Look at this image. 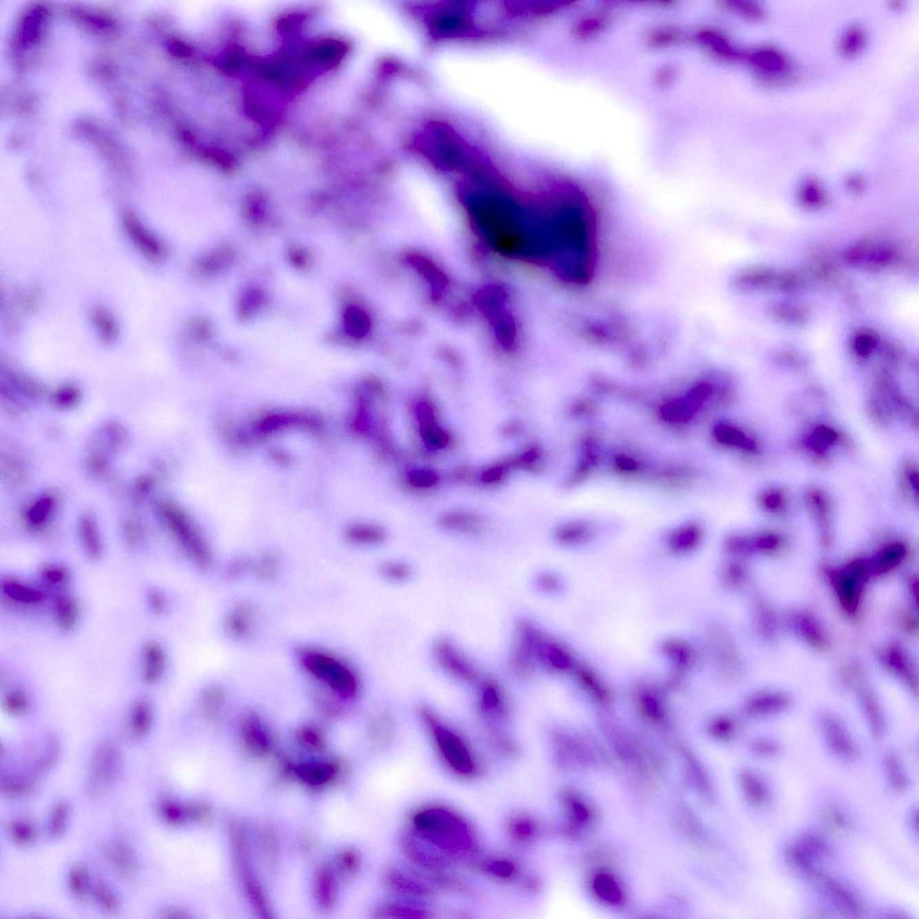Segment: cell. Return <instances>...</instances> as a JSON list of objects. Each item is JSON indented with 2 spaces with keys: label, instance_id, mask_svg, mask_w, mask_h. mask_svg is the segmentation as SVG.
I'll return each instance as SVG.
<instances>
[{
  "label": "cell",
  "instance_id": "484cf974",
  "mask_svg": "<svg viewBox=\"0 0 919 919\" xmlns=\"http://www.w3.org/2000/svg\"><path fill=\"white\" fill-rule=\"evenodd\" d=\"M70 815V803L66 799L59 801L53 809L48 832L53 839L61 838L66 832Z\"/></svg>",
  "mask_w": 919,
  "mask_h": 919
},
{
  "label": "cell",
  "instance_id": "11a10c76",
  "mask_svg": "<svg viewBox=\"0 0 919 919\" xmlns=\"http://www.w3.org/2000/svg\"><path fill=\"white\" fill-rule=\"evenodd\" d=\"M597 410H598V405L595 401L582 400L573 403L569 412L572 416H584L593 415Z\"/></svg>",
  "mask_w": 919,
  "mask_h": 919
},
{
  "label": "cell",
  "instance_id": "9a60e30c",
  "mask_svg": "<svg viewBox=\"0 0 919 919\" xmlns=\"http://www.w3.org/2000/svg\"><path fill=\"white\" fill-rule=\"evenodd\" d=\"M699 412V408L685 396L664 403L661 407L660 415L668 424L684 425L693 421Z\"/></svg>",
  "mask_w": 919,
  "mask_h": 919
},
{
  "label": "cell",
  "instance_id": "f1b7e54d",
  "mask_svg": "<svg viewBox=\"0 0 919 919\" xmlns=\"http://www.w3.org/2000/svg\"><path fill=\"white\" fill-rule=\"evenodd\" d=\"M226 691L220 684H212L203 688L200 693V702L206 712L215 713L223 708L226 700Z\"/></svg>",
  "mask_w": 919,
  "mask_h": 919
},
{
  "label": "cell",
  "instance_id": "7402d4cb",
  "mask_svg": "<svg viewBox=\"0 0 919 919\" xmlns=\"http://www.w3.org/2000/svg\"><path fill=\"white\" fill-rule=\"evenodd\" d=\"M885 767L891 788L898 793L908 788L909 780L904 772L902 765L895 753L889 752L885 756Z\"/></svg>",
  "mask_w": 919,
  "mask_h": 919
},
{
  "label": "cell",
  "instance_id": "8992f818",
  "mask_svg": "<svg viewBox=\"0 0 919 919\" xmlns=\"http://www.w3.org/2000/svg\"><path fill=\"white\" fill-rule=\"evenodd\" d=\"M258 620V610L253 604L247 602H239L224 615V629L233 640H247L254 634Z\"/></svg>",
  "mask_w": 919,
  "mask_h": 919
},
{
  "label": "cell",
  "instance_id": "2e32d148",
  "mask_svg": "<svg viewBox=\"0 0 919 919\" xmlns=\"http://www.w3.org/2000/svg\"><path fill=\"white\" fill-rule=\"evenodd\" d=\"M785 854V858L791 867L803 876L814 880L820 872L815 865V860L798 844L796 841L788 845Z\"/></svg>",
  "mask_w": 919,
  "mask_h": 919
},
{
  "label": "cell",
  "instance_id": "d6986e66",
  "mask_svg": "<svg viewBox=\"0 0 919 919\" xmlns=\"http://www.w3.org/2000/svg\"><path fill=\"white\" fill-rule=\"evenodd\" d=\"M69 887L71 894L81 902H87L89 898L90 878L87 865L76 863L69 872Z\"/></svg>",
  "mask_w": 919,
  "mask_h": 919
},
{
  "label": "cell",
  "instance_id": "8fae6325",
  "mask_svg": "<svg viewBox=\"0 0 919 919\" xmlns=\"http://www.w3.org/2000/svg\"><path fill=\"white\" fill-rule=\"evenodd\" d=\"M2 595L14 604L34 606L45 601L46 595L39 588L19 579L7 578L0 582Z\"/></svg>",
  "mask_w": 919,
  "mask_h": 919
},
{
  "label": "cell",
  "instance_id": "5b68a950",
  "mask_svg": "<svg viewBox=\"0 0 919 919\" xmlns=\"http://www.w3.org/2000/svg\"><path fill=\"white\" fill-rule=\"evenodd\" d=\"M744 60L768 81H779L790 71V61L787 56L774 47L761 46L747 51Z\"/></svg>",
  "mask_w": 919,
  "mask_h": 919
},
{
  "label": "cell",
  "instance_id": "603a6c76",
  "mask_svg": "<svg viewBox=\"0 0 919 919\" xmlns=\"http://www.w3.org/2000/svg\"><path fill=\"white\" fill-rule=\"evenodd\" d=\"M81 540L85 554L92 560H98L103 553V545L96 525L90 519L83 521L81 528Z\"/></svg>",
  "mask_w": 919,
  "mask_h": 919
},
{
  "label": "cell",
  "instance_id": "7a4b0ae2",
  "mask_svg": "<svg viewBox=\"0 0 919 919\" xmlns=\"http://www.w3.org/2000/svg\"><path fill=\"white\" fill-rule=\"evenodd\" d=\"M419 710V716L432 732L446 761L454 770L463 773L469 772L474 765L468 749L459 735L446 726L430 708L422 706Z\"/></svg>",
  "mask_w": 919,
  "mask_h": 919
},
{
  "label": "cell",
  "instance_id": "836d02e7",
  "mask_svg": "<svg viewBox=\"0 0 919 919\" xmlns=\"http://www.w3.org/2000/svg\"><path fill=\"white\" fill-rule=\"evenodd\" d=\"M61 752L60 743H59L57 739L50 737L47 741L46 750H44L43 754L41 756L37 763L35 764V773L43 775V774L52 770L56 762L59 761Z\"/></svg>",
  "mask_w": 919,
  "mask_h": 919
},
{
  "label": "cell",
  "instance_id": "db71d44e",
  "mask_svg": "<svg viewBox=\"0 0 919 919\" xmlns=\"http://www.w3.org/2000/svg\"><path fill=\"white\" fill-rule=\"evenodd\" d=\"M614 465L620 472L626 474H637L641 468L640 463L626 455H619L614 461Z\"/></svg>",
  "mask_w": 919,
  "mask_h": 919
},
{
  "label": "cell",
  "instance_id": "9f6ffc18",
  "mask_svg": "<svg viewBox=\"0 0 919 919\" xmlns=\"http://www.w3.org/2000/svg\"><path fill=\"white\" fill-rule=\"evenodd\" d=\"M52 501L50 499H43L35 504L31 509L30 518L32 525H40L44 522L43 520L48 516L49 511L52 508Z\"/></svg>",
  "mask_w": 919,
  "mask_h": 919
},
{
  "label": "cell",
  "instance_id": "ffe728a7",
  "mask_svg": "<svg viewBox=\"0 0 919 919\" xmlns=\"http://www.w3.org/2000/svg\"><path fill=\"white\" fill-rule=\"evenodd\" d=\"M8 832L12 841L23 847L30 846L38 838L37 827L28 818H14L8 826Z\"/></svg>",
  "mask_w": 919,
  "mask_h": 919
},
{
  "label": "cell",
  "instance_id": "277c9868",
  "mask_svg": "<svg viewBox=\"0 0 919 919\" xmlns=\"http://www.w3.org/2000/svg\"><path fill=\"white\" fill-rule=\"evenodd\" d=\"M432 655L434 661L445 673L463 684L477 686L483 679L462 650L447 638H439L433 644Z\"/></svg>",
  "mask_w": 919,
  "mask_h": 919
},
{
  "label": "cell",
  "instance_id": "f5cc1de1",
  "mask_svg": "<svg viewBox=\"0 0 919 919\" xmlns=\"http://www.w3.org/2000/svg\"><path fill=\"white\" fill-rule=\"evenodd\" d=\"M279 567L271 560H261L254 566V573L262 580L270 581L277 576Z\"/></svg>",
  "mask_w": 919,
  "mask_h": 919
},
{
  "label": "cell",
  "instance_id": "680465c9",
  "mask_svg": "<svg viewBox=\"0 0 919 919\" xmlns=\"http://www.w3.org/2000/svg\"><path fill=\"white\" fill-rule=\"evenodd\" d=\"M505 472V467L503 466L492 467V468L487 469V471L484 472L483 477H481V480H483V483H496V481L500 480L501 478L504 477Z\"/></svg>",
  "mask_w": 919,
  "mask_h": 919
},
{
  "label": "cell",
  "instance_id": "91938a15",
  "mask_svg": "<svg viewBox=\"0 0 919 919\" xmlns=\"http://www.w3.org/2000/svg\"><path fill=\"white\" fill-rule=\"evenodd\" d=\"M846 186L850 191L856 192L860 191L864 188L865 182L864 180L862 179V177L856 176V174H852V176H849L846 179Z\"/></svg>",
  "mask_w": 919,
  "mask_h": 919
},
{
  "label": "cell",
  "instance_id": "e0dca14e",
  "mask_svg": "<svg viewBox=\"0 0 919 919\" xmlns=\"http://www.w3.org/2000/svg\"><path fill=\"white\" fill-rule=\"evenodd\" d=\"M714 436L721 445L732 446L744 451H753L755 443L746 434L728 424H718L714 427Z\"/></svg>",
  "mask_w": 919,
  "mask_h": 919
},
{
  "label": "cell",
  "instance_id": "f6af8a7d",
  "mask_svg": "<svg viewBox=\"0 0 919 919\" xmlns=\"http://www.w3.org/2000/svg\"><path fill=\"white\" fill-rule=\"evenodd\" d=\"M439 477L436 472L430 469H415L409 474V481L412 485L419 489H427L439 483Z\"/></svg>",
  "mask_w": 919,
  "mask_h": 919
},
{
  "label": "cell",
  "instance_id": "d590c367",
  "mask_svg": "<svg viewBox=\"0 0 919 919\" xmlns=\"http://www.w3.org/2000/svg\"><path fill=\"white\" fill-rule=\"evenodd\" d=\"M592 531V525L587 522H572L560 526L556 536L560 542H575L589 536Z\"/></svg>",
  "mask_w": 919,
  "mask_h": 919
},
{
  "label": "cell",
  "instance_id": "ac0fdd59",
  "mask_svg": "<svg viewBox=\"0 0 919 919\" xmlns=\"http://www.w3.org/2000/svg\"><path fill=\"white\" fill-rule=\"evenodd\" d=\"M153 709L149 700L138 699L133 706L131 715V729L136 737L149 734L153 725Z\"/></svg>",
  "mask_w": 919,
  "mask_h": 919
},
{
  "label": "cell",
  "instance_id": "6f0895ef",
  "mask_svg": "<svg viewBox=\"0 0 919 919\" xmlns=\"http://www.w3.org/2000/svg\"><path fill=\"white\" fill-rule=\"evenodd\" d=\"M854 346H855L856 353L860 356H867L873 350L874 339L871 336L863 334V335L856 337Z\"/></svg>",
  "mask_w": 919,
  "mask_h": 919
},
{
  "label": "cell",
  "instance_id": "bcb514c9",
  "mask_svg": "<svg viewBox=\"0 0 919 919\" xmlns=\"http://www.w3.org/2000/svg\"><path fill=\"white\" fill-rule=\"evenodd\" d=\"M419 271L423 275L430 283L433 284V288H436L437 291H442L445 286V277L441 276L437 268L431 264L430 262H427L424 259L415 258L412 262Z\"/></svg>",
  "mask_w": 919,
  "mask_h": 919
},
{
  "label": "cell",
  "instance_id": "e575fe53",
  "mask_svg": "<svg viewBox=\"0 0 919 919\" xmlns=\"http://www.w3.org/2000/svg\"><path fill=\"white\" fill-rule=\"evenodd\" d=\"M421 425V436L425 444L436 449L445 448L449 444L450 437L436 421L425 422Z\"/></svg>",
  "mask_w": 919,
  "mask_h": 919
},
{
  "label": "cell",
  "instance_id": "8d00e7d4",
  "mask_svg": "<svg viewBox=\"0 0 919 919\" xmlns=\"http://www.w3.org/2000/svg\"><path fill=\"white\" fill-rule=\"evenodd\" d=\"M381 575L386 580L400 583L412 578V567L401 561H389L380 567Z\"/></svg>",
  "mask_w": 919,
  "mask_h": 919
},
{
  "label": "cell",
  "instance_id": "7bdbcfd3",
  "mask_svg": "<svg viewBox=\"0 0 919 919\" xmlns=\"http://www.w3.org/2000/svg\"><path fill=\"white\" fill-rule=\"evenodd\" d=\"M496 336L505 347L512 346L516 335V326L509 316L501 315L495 321Z\"/></svg>",
  "mask_w": 919,
  "mask_h": 919
},
{
  "label": "cell",
  "instance_id": "7dc6e473",
  "mask_svg": "<svg viewBox=\"0 0 919 919\" xmlns=\"http://www.w3.org/2000/svg\"><path fill=\"white\" fill-rule=\"evenodd\" d=\"M739 13L746 16L748 19L752 20H759L763 19L765 16L764 8L758 2L752 0H738L732 3Z\"/></svg>",
  "mask_w": 919,
  "mask_h": 919
},
{
  "label": "cell",
  "instance_id": "30bf717a",
  "mask_svg": "<svg viewBox=\"0 0 919 919\" xmlns=\"http://www.w3.org/2000/svg\"><path fill=\"white\" fill-rule=\"evenodd\" d=\"M823 728L827 744L833 754L847 761L858 758V747L838 721L827 717L823 720Z\"/></svg>",
  "mask_w": 919,
  "mask_h": 919
},
{
  "label": "cell",
  "instance_id": "52a82bcc",
  "mask_svg": "<svg viewBox=\"0 0 919 919\" xmlns=\"http://www.w3.org/2000/svg\"><path fill=\"white\" fill-rule=\"evenodd\" d=\"M478 708L486 716L502 719L509 714L510 705L504 688L496 679L483 677L477 685Z\"/></svg>",
  "mask_w": 919,
  "mask_h": 919
},
{
  "label": "cell",
  "instance_id": "f35d334b",
  "mask_svg": "<svg viewBox=\"0 0 919 919\" xmlns=\"http://www.w3.org/2000/svg\"><path fill=\"white\" fill-rule=\"evenodd\" d=\"M837 439L838 436L834 430L827 427H820L815 430L811 439H809V445L812 450L816 453H823L830 446L834 444Z\"/></svg>",
  "mask_w": 919,
  "mask_h": 919
},
{
  "label": "cell",
  "instance_id": "c3c4849f",
  "mask_svg": "<svg viewBox=\"0 0 919 919\" xmlns=\"http://www.w3.org/2000/svg\"><path fill=\"white\" fill-rule=\"evenodd\" d=\"M147 601L150 611L155 615L160 616L167 613L168 601L167 596L162 591L156 589V588L149 590L147 593Z\"/></svg>",
  "mask_w": 919,
  "mask_h": 919
},
{
  "label": "cell",
  "instance_id": "d4e9b609",
  "mask_svg": "<svg viewBox=\"0 0 919 919\" xmlns=\"http://www.w3.org/2000/svg\"><path fill=\"white\" fill-rule=\"evenodd\" d=\"M796 841L814 860L826 858L832 855V847L825 839L816 833H803Z\"/></svg>",
  "mask_w": 919,
  "mask_h": 919
},
{
  "label": "cell",
  "instance_id": "6125c7cd",
  "mask_svg": "<svg viewBox=\"0 0 919 919\" xmlns=\"http://www.w3.org/2000/svg\"><path fill=\"white\" fill-rule=\"evenodd\" d=\"M764 502L766 507L770 508V509H778L780 505H781L782 498L780 495L774 493V494L768 495L766 498H765Z\"/></svg>",
  "mask_w": 919,
  "mask_h": 919
},
{
  "label": "cell",
  "instance_id": "816d5d0a",
  "mask_svg": "<svg viewBox=\"0 0 919 919\" xmlns=\"http://www.w3.org/2000/svg\"><path fill=\"white\" fill-rule=\"evenodd\" d=\"M750 752L758 757L772 758L779 754L780 748L774 741L759 740L750 744Z\"/></svg>",
  "mask_w": 919,
  "mask_h": 919
},
{
  "label": "cell",
  "instance_id": "44dd1931",
  "mask_svg": "<svg viewBox=\"0 0 919 919\" xmlns=\"http://www.w3.org/2000/svg\"><path fill=\"white\" fill-rule=\"evenodd\" d=\"M865 43H867V34L864 29L858 25H851L841 35L839 51L847 57H852L864 49Z\"/></svg>",
  "mask_w": 919,
  "mask_h": 919
},
{
  "label": "cell",
  "instance_id": "f907efd6",
  "mask_svg": "<svg viewBox=\"0 0 919 919\" xmlns=\"http://www.w3.org/2000/svg\"><path fill=\"white\" fill-rule=\"evenodd\" d=\"M713 394V388L708 383H699L690 389L686 395L699 409H701Z\"/></svg>",
  "mask_w": 919,
  "mask_h": 919
},
{
  "label": "cell",
  "instance_id": "ba28073f",
  "mask_svg": "<svg viewBox=\"0 0 919 919\" xmlns=\"http://www.w3.org/2000/svg\"><path fill=\"white\" fill-rule=\"evenodd\" d=\"M814 880H816L829 899L841 912L851 917H858L861 914V903L858 898L838 880L821 871L818 872Z\"/></svg>",
  "mask_w": 919,
  "mask_h": 919
},
{
  "label": "cell",
  "instance_id": "5bb4252c",
  "mask_svg": "<svg viewBox=\"0 0 919 919\" xmlns=\"http://www.w3.org/2000/svg\"><path fill=\"white\" fill-rule=\"evenodd\" d=\"M81 615V608L76 598L70 595H59L53 602V616L56 625L62 632L75 628Z\"/></svg>",
  "mask_w": 919,
  "mask_h": 919
},
{
  "label": "cell",
  "instance_id": "d6a6232c",
  "mask_svg": "<svg viewBox=\"0 0 919 919\" xmlns=\"http://www.w3.org/2000/svg\"><path fill=\"white\" fill-rule=\"evenodd\" d=\"M440 524L450 530L472 531L480 525V520L471 514L454 512L443 516Z\"/></svg>",
  "mask_w": 919,
  "mask_h": 919
},
{
  "label": "cell",
  "instance_id": "b9f144b4",
  "mask_svg": "<svg viewBox=\"0 0 919 919\" xmlns=\"http://www.w3.org/2000/svg\"><path fill=\"white\" fill-rule=\"evenodd\" d=\"M839 597L847 607L854 608L858 601V584L849 576H841L838 581Z\"/></svg>",
  "mask_w": 919,
  "mask_h": 919
},
{
  "label": "cell",
  "instance_id": "4fadbf2b",
  "mask_svg": "<svg viewBox=\"0 0 919 919\" xmlns=\"http://www.w3.org/2000/svg\"><path fill=\"white\" fill-rule=\"evenodd\" d=\"M741 785L748 802L755 808H765L771 802V794L766 782L757 772L744 770L741 773Z\"/></svg>",
  "mask_w": 919,
  "mask_h": 919
},
{
  "label": "cell",
  "instance_id": "7c38bea8",
  "mask_svg": "<svg viewBox=\"0 0 919 919\" xmlns=\"http://www.w3.org/2000/svg\"><path fill=\"white\" fill-rule=\"evenodd\" d=\"M142 679L147 685H155L161 681L167 666L164 647L156 642H149L142 650Z\"/></svg>",
  "mask_w": 919,
  "mask_h": 919
},
{
  "label": "cell",
  "instance_id": "4316f807",
  "mask_svg": "<svg viewBox=\"0 0 919 919\" xmlns=\"http://www.w3.org/2000/svg\"><path fill=\"white\" fill-rule=\"evenodd\" d=\"M504 292L496 286H489L480 291L477 297V304L480 307L481 311L490 317L498 315L502 304H504Z\"/></svg>",
  "mask_w": 919,
  "mask_h": 919
},
{
  "label": "cell",
  "instance_id": "ee69618b",
  "mask_svg": "<svg viewBox=\"0 0 919 919\" xmlns=\"http://www.w3.org/2000/svg\"><path fill=\"white\" fill-rule=\"evenodd\" d=\"M904 554H905V549L901 545H896L888 547L877 558V569L883 571V570L896 565V563L899 562L903 558Z\"/></svg>",
  "mask_w": 919,
  "mask_h": 919
},
{
  "label": "cell",
  "instance_id": "83f0119b",
  "mask_svg": "<svg viewBox=\"0 0 919 919\" xmlns=\"http://www.w3.org/2000/svg\"><path fill=\"white\" fill-rule=\"evenodd\" d=\"M34 789V782L31 779L5 775L0 778V790L7 796H25L32 793Z\"/></svg>",
  "mask_w": 919,
  "mask_h": 919
},
{
  "label": "cell",
  "instance_id": "6da1fadb",
  "mask_svg": "<svg viewBox=\"0 0 919 919\" xmlns=\"http://www.w3.org/2000/svg\"><path fill=\"white\" fill-rule=\"evenodd\" d=\"M298 666L325 694L342 701H352L361 693V679L355 667L341 655L316 646H304L297 654Z\"/></svg>",
  "mask_w": 919,
  "mask_h": 919
},
{
  "label": "cell",
  "instance_id": "9c48e42d",
  "mask_svg": "<svg viewBox=\"0 0 919 919\" xmlns=\"http://www.w3.org/2000/svg\"><path fill=\"white\" fill-rule=\"evenodd\" d=\"M105 855L112 868L123 878L131 880L138 876L140 861L134 851L125 841L115 839L106 845Z\"/></svg>",
  "mask_w": 919,
  "mask_h": 919
},
{
  "label": "cell",
  "instance_id": "be15d7a7",
  "mask_svg": "<svg viewBox=\"0 0 919 919\" xmlns=\"http://www.w3.org/2000/svg\"><path fill=\"white\" fill-rule=\"evenodd\" d=\"M161 918H187V915H184V914H183V912H182L181 910H179V909H173V908H170V909L168 908V909H165L162 910V911H161Z\"/></svg>",
  "mask_w": 919,
  "mask_h": 919
},
{
  "label": "cell",
  "instance_id": "60d3db41",
  "mask_svg": "<svg viewBox=\"0 0 919 919\" xmlns=\"http://www.w3.org/2000/svg\"><path fill=\"white\" fill-rule=\"evenodd\" d=\"M346 325L348 330L354 336L365 335L369 328L368 316L359 309H351L347 312Z\"/></svg>",
  "mask_w": 919,
  "mask_h": 919
},
{
  "label": "cell",
  "instance_id": "f546056e",
  "mask_svg": "<svg viewBox=\"0 0 919 919\" xmlns=\"http://www.w3.org/2000/svg\"><path fill=\"white\" fill-rule=\"evenodd\" d=\"M3 707L11 716L22 717L28 713L30 708V701L25 691L20 688H14L4 696Z\"/></svg>",
  "mask_w": 919,
  "mask_h": 919
},
{
  "label": "cell",
  "instance_id": "cb8c5ba5",
  "mask_svg": "<svg viewBox=\"0 0 919 919\" xmlns=\"http://www.w3.org/2000/svg\"><path fill=\"white\" fill-rule=\"evenodd\" d=\"M799 200L807 208H818L825 202V191L817 180L805 179L800 186Z\"/></svg>",
  "mask_w": 919,
  "mask_h": 919
},
{
  "label": "cell",
  "instance_id": "94428289",
  "mask_svg": "<svg viewBox=\"0 0 919 919\" xmlns=\"http://www.w3.org/2000/svg\"><path fill=\"white\" fill-rule=\"evenodd\" d=\"M538 458H539V451L536 449H531L530 451L526 452L524 455H522L519 461L521 465H528L536 463Z\"/></svg>",
  "mask_w": 919,
  "mask_h": 919
},
{
  "label": "cell",
  "instance_id": "1f68e13d",
  "mask_svg": "<svg viewBox=\"0 0 919 919\" xmlns=\"http://www.w3.org/2000/svg\"><path fill=\"white\" fill-rule=\"evenodd\" d=\"M94 895L98 905L110 914H117L120 910V902L115 896L112 889L103 882L97 879L94 883Z\"/></svg>",
  "mask_w": 919,
  "mask_h": 919
},
{
  "label": "cell",
  "instance_id": "4dcf8cb0",
  "mask_svg": "<svg viewBox=\"0 0 919 919\" xmlns=\"http://www.w3.org/2000/svg\"><path fill=\"white\" fill-rule=\"evenodd\" d=\"M158 811L162 820L170 826L181 825L188 818L187 807L173 800H162L159 803Z\"/></svg>",
  "mask_w": 919,
  "mask_h": 919
},
{
  "label": "cell",
  "instance_id": "74e56055",
  "mask_svg": "<svg viewBox=\"0 0 919 919\" xmlns=\"http://www.w3.org/2000/svg\"><path fill=\"white\" fill-rule=\"evenodd\" d=\"M40 578L50 587L66 586L70 580V570L61 565H47L40 570Z\"/></svg>",
  "mask_w": 919,
  "mask_h": 919
},
{
  "label": "cell",
  "instance_id": "3957f363",
  "mask_svg": "<svg viewBox=\"0 0 919 919\" xmlns=\"http://www.w3.org/2000/svg\"><path fill=\"white\" fill-rule=\"evenodd\" d=\"M122 757L119 748L105 741L94 750L88 770L87 790L91 796L105 794L119 778Z\"/></svg>",
  "mask_w": 919,
  "mask_h": 919
},
{
  "label": "cell",
  "instance_id": "ab89813d",
  "mask_svg": "<svg viewBox=\"0 0 919 919\" xmlns=\"http://www.w3.org/2000/svg\"><path fill=\"white\" fill-rule=\"evenodd\" d=\"M700 534H701V529L697 524L682 526L676 533L673 534V545L678 548H688V547L697 543Z\"/></svg>",
  "mask_w": 919,
  "mask_h": 919
},
{
  "label": "cell",
  "instance_id": "681fc988",
  "mask_svg": "<svg viewBox=\"0 0 919 919\" xmlns=\"http://www.w3.org/2000/svg\"><path fill=\"white\" fill-rule=\"evenodd\" d=\"M823 818L830 828L838 830V832H844L849 825L846 817L835 806L830 805L824 809Z\"/></svg>",
  "mask_w": 919,
  "mask_h": 919
}]
</instances>
